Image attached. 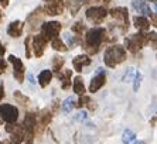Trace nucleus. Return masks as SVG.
Returning a JSON list of instances; mask_svg holds the SVG:
<instances>
[{"label":"nucleus","mask_w":157,"mask_h":144,"mask_svg":"<svg viewBox=\"0 0 157 144\" xmlns=\"http://www.w3.org/2000/svg\"><path fill=\"white\" fill-rule=\"evenodd\" d=\"M52 76H54V74H52L50 69H44V71H41L40 74H38L37 82H38V85H40L41 88H47L48 85L51 83Z\"/></svg>","instance_id":"6ab92c4d"},{"label":"nucleus","mask_w":157,"mask_h":144,"mask_svg":"<svg viewBox=\"0 0 157 144\" xmlns=\"http://www.w3.org/2000/svg\"><path fill=\"white\" fill-rule=\"evenodd\" d=\"M48 41L44 38L41 34H37V36L31 37V50H33V54L37 58H41L45 52V48H47Z\"/></svg>","instance_id":"9d476101"},{"label":"nucleus","mask_w":157,"mask_h":144,"mask_svg":"<svg viewBox=\"0 0 157 144\" xmlns=\"http://www.w3.org/2000/svg\"><path fill=\"white\" fill-rule=\"evenodd\" d=\"M108 41V30L103 27H94L85 31V40L82 47L86 51V55H95L99 52L102 44Z\"/></svg>","instance_id":"f257e3e1"},{"label":"nucleus","mask_w":157,"mask_h":144,"mask_svg":"<svg viewBox=\"0 0 157 144\" xmlns=\"http://www.w3.org/2000/svg\"><path fill=\"white\" fill-rule=\"evenodd\" d=\"M92 59L89 58V55L86 54H81V55H77V57L72 59V65H74V69L77 72H82V69L88 65H91Z\"/></svg>","instance_id":"f3484780"},{"label":"nucleus","mask_w":157,"mask_h":144,"mask_svg":"<svg viewBox=\"0 0 157 144\" xmlns=\"http://www.w3.org/2000/svg\"><path fill=\"white\" fill-rule=\"evenodd\" d=\"M146 44H149V37L147 32L139 31L137 34H132V36L124 38V50H128L132 54H137Z\"/></svg>","instance_id":"7ed1b4c3"},{"label":"nucleus","mask_w":157,"mask_h":144,"mask_svg":"<svg viewBox=\"0 0 157 144\" xmlns=\"http://www.w3.org/2000/svg\"><path fill=\"white\" fill-rule=\"evenodd\" d=\"M58 108H59V102H58V100H55V102H54V104H52V109H50V110L52 112V115H55V113L58 112Z\"/></svg>","instance_id":"72a5a7b5"},{"label":"nucleus","mask_w":157,"mask_h":144,"mask_svg":"<svg viewBox=\"0 0 157 144\" xmlns=\"http://www.w3.org/2000/svg\"><path fill=\"white\" fill-rule=\"evenodd\" d=\"M150 20H151V24L154 27H157V14H151L150 16Z\"/></svg>","instance_id":"c9c22d12"},{"label":"nucleus","mask_w":157,"mask_h":144,"mask_svg":"<svg viewBox=\"0 0 157 144\" xmlns=\"http://www.w3.org/2000/svg\"><path fill=\"white\" fill-rule=\"evenodd\" d=\"M23 31H24V23L20 20L11 21L7 27V34L11 38H18L20 36H23Z\"/></svg>","instance_id":"dca6fc26"},{"label":"nucleus","mask_w":157,"mask_h":144,"mask_svg":"<svg viewBox=\"0 0 157 144\" xmlns=\"http://www.w3.org/2000/svg\"><path fill=\"white\" fill-rule=\"evenodd\" d=\"M150 2H153V3H154V2H156V0H150Z\"/></svg>","instance_id":"de8ad7c7"},{"label":"nucleus","mask_w":157,"mask_h":144,"mask_svg":"<svg viewBox=\"0 0 157 144\" xmlns=\"http://www.w3.org/2000/svg\"><path fill=\"white\" fill-rule=\"evenodd\" d=\"M61 2H62V0H61Z\"/></svg>","instance_id":"8fccbe9b"},{"label":"nucleus","mask_w":157,"mask_h":144,"mask_svg":"<svg viewBox=\"0 0 157 144\" xmlns=\"http://www.w3.org/2000/svg\"><path fill=\"white\" fill-rule=\"evenodd\" d=\"M6 131L10 134V143L11 144H21L26 141V131L21 124L18 123H11L6 126Z\"/></svg>","instance_id":"6e6552de"},{"label":"nucleus","mask_w":157,"mask_h":144,"mask_svg":"<svg viewBox=\"0 0 157 144\" xmlns=\"http://www.w3.org/2000/svg\"><path fill=\"white\" fill-rule=\"evenodd\" d=\"M142 81H143V74L140 71H136L135 76H133V90H135V92H137V90L140 89Z\"/></svg>","instance_id":"cd10ccee"},{"label":"nucleus","mask_w":157,"mask_h":144,"mask_svg":"<svg viewBox=\"0 0 157 144\" xmlns=\"http://www.w3.org/2000/svg\"><path fill=\"white\" fill-rule=\"evenodd\" d=\"M27 78H29V81H30V83H36V81H34V76H33V74H29V75H27Z\"/></svg>","instance_id":"ea45409f"},{"label":"nucleus","mask_w":157,"mask_h":144,"mask_svg":"<svg viewBox=\"0 0 157 144\" xmlns=\"http://www.w3.org/2000/svg\"><path fill=\"white\" fill-rule=\"evenodd\" d=\"M62 25L59 21H48L41 24V36L47 41H52L59 36Z\"/></svg>","instance_id":"423d86ee"},{"label":"nucleus","mask_w":157,"mask_h":144,"mask_svg":"<svg viewBox=\"0 0 157 144\" xmlns=\"http://www.w3.org/2000/svg\"><path fill=\"white\" fill-rule=\"evenodd\" d=\"M2 20H3V13H2V10H0V23H2Z\"/></svg>","instance_id":"a18cd8bd"},{"label":"nucleus","mask_w":157,"mask_h":144,"mask_svg":"<svg viewBox=\"0 0 157 144\" xmlns=\"http://www.w3.org/2000/svg\"><path fill=\"white\" fill-rule=\"evenodd\" d=\"M108 13L109 11L106 10L103 6H92V7L86 9L85 17L92 24H102L105 21V18L108 17Z\"/></svg>","instance_id":"39448f33"},{"label":"nucleus","mask_w":157,"mask_h":144,"mask_svg":"<svg viewBox=\"0 0 157 144\" xmlns=\"http://www.w3.org/2000/svg\"><path fill=\"white\" fill-rule=\"evenodd\" d=\"M51 43V47H52V50H55V51H58V52H67V51L70 50V48L67 47V44L64 43V41L59 38V37H57V38H54L52 41H50Z\"/></svg>","instance_id":"5701e85b"},{"label":"nucleus","mask_w":157,"mask_h":144,"mask_svg":"<svg viewBox=\"0 0 157 144\" xmlns=\"http://www.w3.org/2000/svg\"><path fill=\"white\" fill-rule=\"evenodd\" d=\"M133 24H135V27L139 31L142 32H147L150 28V21L149 18L144 17V16H136L135 18H133Z\"/></svg>","instance_id":"aec40b11"},{"label":"nucleus","mask_w":157,"mask_h":144,"mask_svg":"<svg viewBox=\"0 0 157 144\" xmlns=\"http://www.w3.org/2000/svg\"><path fill=\"white\" fill-rule=\"evenodd\" d=\"M132 144H147V143L144 140H139V141H133Z\"/></svg>","instance_id":"79ce46f5"},{"label":"nucleus","mask_w":157,"mask_h":144,"mask_svg":"<svg viewBox=\"0 0 157 144\" xmlns=\"http://www.w3.org/2000/svg\"><path fill=\"white\" fill-rule=\"evenodd\" d=\"M96 2H101V3H103V4H109L110 3V0H96Z\"/></svg>","instance_id":"37998d69"},{"label":"nucleus","mask_w":157,"mask_h":144,"mask_svg":"<svg viewBox=\"0 0 157 144\" xmlns=\"http://www.w3.org/2000/svg\"><path fill=\"white\" fill-rule=\"evenodd\" d=\"M6 69H7V62L0 58V75H2V74H4V72H6Z\"/></svg>","instance_id":"473e14b6"},{"label":"nucleus","mask_w":157,"mask_h":144,"mask_svg":"<svg viewBox=\"0 0 157 144\" xmlns=\"http://www.w3.org/2000/svg\"><path fill=\"white\" fill-rule=\"evenodd\" d=\"M132 7L135 9L137 13H140L142 16H151L153 11L150 9L147 0H132Z\"/></svg>","instance_id":"2eb2a0df"},{"label":"nucleus","mask_w":157,"mask_h":144,"mask_svg":"<svg viewBox=\"0 0 157 144\" xmlns=\"http://www.w3.org/2000/svg\"><path fill=\"white\" fill-rule=\"evenodd\" d=\"M52 112L50 109H44L43 112L38 115V122H37V129H36V134H41L45 130V127L51 123L52 120Z\"/></svg>","instance_id":"f8f14e48"},{"label":"nucleus","mask_w":157,"mask_h":144,"mask_svg":"<svg viewBox=\"0 0 157 144\" xmlns=\"http://www.w3.org/2000/svg\"><path fill=\"white\" fill-rule=\"evenodd\" d=\"M52 74L54 75H57L58 72H61L62 69H64V65H65V58H62L61 55H55V57H52Z\"/></svg>","instance_id":"4be33fe9"},{"label":"nucleus","mask_w":157,"mask_h":144,"mask_svg":"<svg viewBox=\"0 0 157 144\" xmlns=\"http://www.w3.org/2000/svg\"><path fill=\"white\" fill-rule=\"evenodd\" d=\"M122 141L123 144H132L133 141H136V133L130 129H126L122 134Z\"/></svg>","instance_id":"b1692460"},{"label":"nucleus","mask_w":157,"mask_h":144,"mask_svg":"<svg viewBox=\"0 0 157 144\" xmlns=\"http://www.w3.org/2000/svg\"><path fill=\"white\" fill-rule=\"evenodd\" d=\"M65 41H67V47H74L78 43V37L77 36H71V34H65Z\"/></svg>","instance_id":"c85d7f7f"},{"label":"nucleus","mask_w":157,"mask_h":144,"mask_svg":"<svg viewBox=\"0 0 157 144\" xmlns=\"http://www.w3.org/2000/svg\"><path fill=\"white\" fill-rule=\"evenodd\" d=\"M75 119H78V120H86V112H81V113H78V116L75 117Z\"/></svg>","instance_id":"f704fd0d"},{"label":"nucleus","mask_w":157,"mask_h":144,"mask_svg":"<svg viewBox=\"0 0 157 144\" xmlns=\"http://www.w3.org/2000/svg\"><path fill=\"white\" fill-rule=\"evenodd\" d=\"M135 69L133 68H128V71L124 72L123 78H122V81L123 82H130V81H133V76H135Z\"/></svg>","instance_id":"c756f323"},{"label":"nucleus","mask_w":157,"mask_h":144,"mask_svg":"<svg viewBox=\"0 0 157 144\" xmlns=\"http://www.w3.org/2000/svg\"><path fill=\"white\" fill-rule=\"evenodd\" d=\"M126 58H128V52H126L123 45L115 44V45H110V47H108L105 50L103 62H105V65L108 68H116L117 65L124 62Z\"/></svg>","instance_id":"f03ea898"},{"label":"nucleus","mask_w":157,"mask_h":144,"mask_svg":"<svg viewBox=\"0 0 157 144\" xmlns=\"http://www.w3.org/2000/svg\"><path fill=\"white\" fill-rule=\"evenodd\" d=\"M71 31H72L74 34H77V37H79L86 31V25H85L82 21H77L72 27H71Z\"/></svg>","instance_id":"bb28decb"},{"label":"nucleus","mask_w":157,"mask_h":144,"mask_svg":"<svg viewBox=\"0 0 157 144\" xmlns=\"http://www.w3.org/2000/svg\"><path fill=\"white\" fill-rule=\"evenodd\" d=\"M43 16H44L43 7H38V9H36L29 17H27V23H29L30 31H34V30L37 28V25L43 21Z\"/></svg>","instance_id":"4468645a"},{"label":"nucleus","mask_w":157,"mask_h":144,"mask_svg":"<svg viewBox=\"0 0 157 144\" xmlns=\"http://www.w3.org/2000/svg\"><path fill=\"white\" fill-rule=\"evenodd\" d=\"M4 54H6V47H4L3 44H2V41H0V57H4Z\"/></svg>","instance_id":"e433bc0d"},{"label":"nucleus","mask_w":157,"mask_h":144,"mask_svg":"<svg viewBox=\"0 0 157 144\" xmlns=\"http://www.w3.org/2000/svg\"><path fill=\"white\" fill-rule=\"evenodd\" d=\"M72 89L75 92V95L78 96H84L86 93V88H85V83H84V79H82V76H75L74 78V82H72Z\"/></svg>","instance_id":"412c9836"},{"label":"nucleus","mask_w":157,"mask_h":144,"mask_svg":"<svg viewBox=\"0 0 157 144\" xmlns=\"http://www.w3.org/2000/svg\"><path fill=\"white\" fill-rule=\"evenodd\" d=\"M154 10H156V13H157V0L154 2Z\"/></svg>","instance_id":"49530a36"},{"label":"nucleus","mask_w":157,"mask_h":144,"mask_svg":"<svg viewBox=\"0 0 157 144\" xmlns=\"http://www.w3.org/2000/svg\"><path fill=\"white\" fill-rule=\"evenodd\" d=\"M149 37V44L153 45V48H157V32H147Z\"/></svg>","instance_id":"2f4dec72"},{"label":"nucleus","mask_w":157,"mask_h":144,"mask_svg":"<svg viewBox=\"0 0 157 144\" xmlns=\"http://www.w3.org/2000/svg\"><path fill=\"white\" fill-rule=\"evenodd\" d=\"M24 45H26V57L27 58H31V36L26 37Z\"/></svg>","instance_id":"7c9ffc66"},{"label":"nucleus","mask_w":157,"mask_h":144,"mask_svg":"<svg viewBox=\"0 0 157 144\" xmlns=\"http://www.w3.org/2000/svg\"><path fill=\"white\" fill-rule=\"evenodd\" d=\"M0 126H2V120H0Z\"/></svg>","instance_id":"09e8293b"},{"label":"nucleus","mask_w":157,"mask_h":144,"mask_svg":"<svg viewBox=\"0 0 157 144\" xmlns=\"http://www.w3.org/2000/svg\"><path fill=\"white\" fill-rule=\"evenodd\" d=\"M75 103H77V102H75V99H74L72 96H70V97H67L65 100L62 102L61 108H62V110H64L65 113H70L71 110L75 108Z\"/></svg>","instance_id":"a878e982"},{"label":"nucleus","mask_w":157,"mask_h":144,"mask_svg":"<svg viewBox=\"0 0 157 144\" xmlns=\"http://www.w3.org/2000/svg\"><path fill=\"white\" fill-rule=\"evenodd\" d=\"M57 78L61 81V88L64 90H68L71 88V79H72V69H62L57 74Z\"/></svg>","instance_id":"a211bd4d"},{"label":"nucleus","mask_w":157,"mask_h":144,"mask_svg":"<svg viewBox=\"0 0 157 144\" xmlns=\"http://www.w3.org/2000/svg\"><path fill=\"white\" fill-rule=\"evenodd\" d=\"M109 14L116 20L119 24L116 27L119 28L121 32H126L129 28V11L126 7H115L109 11Z\"/></svg>","instance_id":"20e7f679"},{"label":"nucleus","mask_w":157,"mask_h":144,"mask_svg":"<svg viewBox=\"0 0 157 144\" xmlns=\"http://www.w3.org/2000/svg\"><path fill=\"white\" fill-rule=\"evenodd\" d=\"M13 96H14V100L18 104H21V106H29L30 104V97L26 96V95H23L20 90H16L14 93H13Z\"/></svg>","instance_id":"393cba45"},{"label":"nucleus","mask_w":157,"mask_h":144,"mask_svg":"<svg viewBox=\"0 0 157 144\" xmlns=\"http://www.w3.org/2000/svg\"><path fill=\"white\" fill-rule=\"evenodd\" d=\"M64 3L61 0H52V2H48L45 6L43 7L44 14H48V16H59L64 13Z\"/></svg>","instance_id":"ddd939ff"},{"label":"nucleus","mask_w":157,"mask_h":144,"mask_svg":"<svg viewBox=\"0 0 157 144\" xmlns=\"http://www.w3.org/2000/svg\"><path fill=\"white\" fill-rule=\"evenodd\" d=\"M106 83V72L103 68H98L96 69L95 76L92 78L91 83H89V92L91 93H96L102 86H105Z\"/></svg>","instance_id":"9b49d317"},{"label":"nucleus","mask_w":157,"mask_h":144,"mask_svg":"<svg viewBox=\"0 0 157 144\" xmlns=\"http://www.w3.org/2000/svg\"><path fill=\"white\" fill-rule=\"evenodd\" d=\"M0 4H2L3 7H7V6H9V0H0Z\"/></svg>","instance_id":"a19ab883"},{"label":"nucleus","mask_w":157,"mask_h":144,"mask_svg":"<svg viewBox=\"0 0 157 144\" xmlns=\"http://www.w3.org/2000/svg\"><path fill=\"white\" fill-rule=\"evenodd\" d=\"M0 144H11L10 140H0Z\"/></svg>","instance_id":"c03bdc74"},{"label":"nucleus","mask_w":157,"mask_h":144,"mask_svg":"<svg viewBox=\"0 0 157 144\" xmlns=\"http://www.w3.org/2000/svg\"><path fill=\"white\" fill-rule=\"evenodd\" d=\"M9 62L13 65V76L18 83L24 82V76H26V68L24 64L20 58H17L16 55H9Z\"/></svg>","instance_id":"1a4fd4ad"},{"label":"nucleus","mask_w":157,"mask_h":144,"mask_svg":"<svg viewBox=\"0 0 157 144\" xmlns=\"http://www.w3.org/2000/svg\"><path fill=\"white\" fill-rule=\"evenodd\" d=\"M156 124H157V116H153L150 119V126H156Z\"/></svg>","instance_id":"58836bf2"},{"label":"nucleus","mask_w":157,"mask_h":144,"mask_svg":"<svg viewBox=\"0 0 157 144\" xmlns=\"http://www.w3.org/2000/svg\"><path fill=\"white\" fill-rule=\"evenodd\" d=\"M0 120L6 122L7 124L17 123L18 120V109L13 104L3 103L0 104Z\"/></svg>","instance_id":"0eeeda50"},{"label":"nucleus","mask_w":157,"mask_h":144,"mask_svg":"<svg viewBox=\"0 0 157 144\" xmlns=\"http://www.w3.org/2000/svg\"><path fill=\"white\" fill-rule=\"evenodd\" d=\"M3 97H4V86L3 83H0V102L3 100Z\"/></svg>","instance_id":"4c0bfd02"}]
</instances>
